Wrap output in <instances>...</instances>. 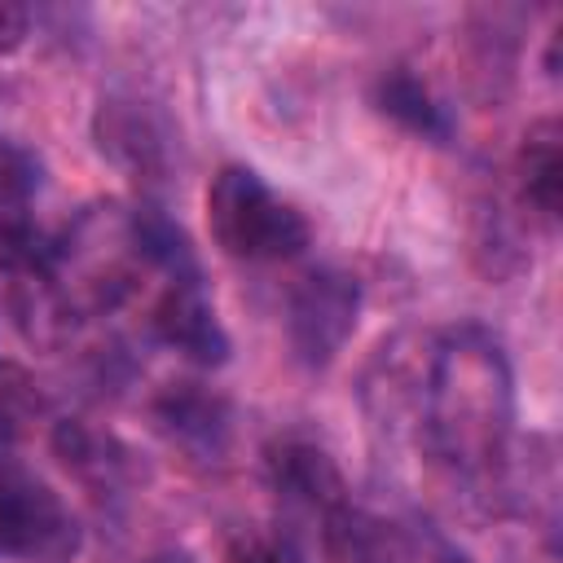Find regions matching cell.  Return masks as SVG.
Masks as SVG:
<instances>
[{"instance_id": "1", "label": "cell", "mask_w": 563, "mask_h": 563, "mask_svg": "<svg viewBox=\"0 0 563 563\" xmlns=\"http://www.w3.org/2000/svg\"><path fill=\"white\" fill-rule=\"evenodd\" d=\"M515 383L501 343L479 325H457L431 343L422 427L435 457L462 475H488L506 462Z\"/></svg>"}, {"instance_id": "2", "label": "cell", "mask_w": 563, "mask_h": 563, "mask_svg": "<svg viewBox=\"0 0 563 563\" xmlns=\"http://www.w3.org/2000/svg\"><path fill=\"white\" fill-rule=\"evenodd\" d=\"M207 224L216 246L233 260H290L312 242L303 211L277 198L264 176L242 163H229L211 176Z\"/></svg>"}, {"instance_id": "3", "label": "cell", "mask_w": 563, "mask_h": 563, "mask_svg": "<svg viewBox=\"0 0 563 563\" xmlns=\"http://www.w3.org/2000/svg\"><path fill=\"white\" fill-rule=\"evenodd\" d=\"M75 550H79V528H75V515L62 506V497L48 484L4 462L0 466V559L70 563Z\"/></svg>"}, {"instance_id": "4", "label": "cell", "mask_w": 563, "mask_h": 563, "mask_svg": "<svg viewBox=\"0 0 563 563\" xmlns=\"http://www.w3.org/2000/svg\"><path fill=\"white\" fill-rule=\"evenodd\" d=\"M356 312H361V290L347 273L312 268L308 277H299V286L290 290V308H286V330H290L295 356L312 369L330 365L343 352V343L352 339Z\"/></svg>"}, {"instance_id": "5", "label": "cell", "mask_w": 563, "mask_h": 563, "mask_svg": "<svg viewBox=\"0 0 563 563\" xmlns=\"http://www.w3.org/2000/svg\"><path fill=\"white\" fill-rule=\"evenodd\" d=\"M321 550L325 563H444L449 550L396 519H383L374 510H361L343 501L339 510L321 515Z\"/></svg>"}, {"instance_id": "6", "label": "cell", "mask_w": 563, "mask_h": 563, "mask_svg": "<svg viewBox=\"0 0 563 563\" xmlns=\"http://www.w3.org/2000/svg\"><path fill=\"white\" fill-rule=\"evenodd\" d=\"M150 321H154V334L185 361L207 365V369L229 361V330L216 317V303L207 299L198 277H172Z\"/></svg>"}, {"instance_id": "7", "label": "cell", "mask_w": 563, "mask_h": 563, "mask_svg": "<svg viewBox=\"0 0 563 563\" xmlns=\"http://www.w3.org/2000/svg\"><path fill=\"white\" fill-rule=\"evenodd\" d=\"M264 471L277 497L303 506V510H339L347 501V484L339 462L330 457L325 444L308 440V435H277L264 449Z\"/></svg>"}, {"instance_id": "8", "label": "cell", "mask_w": 563, "mask_h": 563, "mask_svg": "<svg viewBox=\"0 0 563 563\" xmlns=\"http://www.w3.org/2000/svg\"><path fill=\"white\" fill-rule=\"evenodd\" d=\"M154 422L194 457H220L229 449V400L202 383H172L154 400Z\"/></svg>"}, {"instance_id": "9", "label": "cell", "mask_w": 563, "mask_h": 563, "mask_svg": "<svg viewBox=\"0 0 563 563\" xmlns=\"http://www.w3.org/2000/svg\"><path fill=\"white\" fill-rule=\"evenodd\" d=\"M427 369H431V347L418 361L413 347H405V339H391L378 347L374 369L365 374V405L374 409V418L396 422L400 413L422 409L427 396Z\"/></svg>"}, {"instance_id": "10", "label": "cell", "mask_w": 563, "mask_h": 563, "mask_svg": "<svg viewBox=\"0 0 563 563\" xmlns=\"http://www.w3.org/2000/svg\"><path fill=\"white\" fill-rule=\"evenodd\" d=\"M515 167H519L523 202H532L545 220H554L563 207V132H559V119L528 123Z\"/></svg>"}, {"instance_id": "11", "label": "cell", "mask_w": 563, "mask_h": 563, "mask_svg": "<svg viewBox=\"0 0 563 563\" xmlns=\"http://www.w3.org/2000/svg\"><path fill=\"white\" fill-rule=\"evenodd\" d=\"M374 106L396 119L400 128L418 132V136H431V141H444L449 136V114L444 106L435 101V92L427 88V79H418L409 66H391L378 75L374 84Z\"/></svg>"}, {"instance_id": "12", "label": "cell", "mask_w": 563, "mask_h": 563, "mask_svg": "<svg viewBox=\"0 0 563 563\" xmlns=\"http://www.w3.org/2000/svg\"><path fill=\"white\" fill-rule=\"evenodd\" d=\"M35 189H40V163L22 145H0V246L9 255L31 251Z\"/></svg>"}, {"instance_id": "13", "label": "cell", "mask_w": 563, "mask_h": 563, "mask_svg": "<svg viewBox=\"0 0 563 563\" xmlns=\"http://www.w3.org/2000/svg\"><path fill=\"white\" fill-rule=\"evenodd\" d=\"M53 449L66 462V471H75V475H84L92 484H114L119 471L128 466V453L110 435H101V431H92L84 422H62L57 435H53Z\"/></svg>"}, {"instance_id": "14", "label": "cell", "mask_w": 563, "mask_h": 563, "mask_svg": "<svg viewBox=\"0 0 563 563\" xmlns=\"http://www.w3.org/2000/svg\"><path fill=\"white\" fill-rule=\"evenodd\" d=\"M97 136H101V150H110L114 158L141 167L158 154V141L145 123V114L136 106H119V101H101V114H97Z\"/></svg>"}, {"instance_id": "15", "label": "cell", "mask_w": 563, "mask_h": 563, "mask_svg": "<svg viewBox=\"0 0 563 563\" xmlns=\"http://www.w3.org/2000/svg\"><path fill=\"white\" fill-rule=\"evenodd\" d=\"M229 563H303L286 537L273 532H238L229 541Z\"/></svg>"}, {"instance_id": "16", "label": "cell", "mask_w": 563, "mask_h": 563, "mask_svg": "<svg viewBox=\"0 0 563 563\" xmlns=\"http://www.w3.org/2000/svg\"><path fill=\"white\" fill-rule=\"evenodd\" d=\"M31 35V13L13 0H0V57L4 53H18Z\"/></svg>"}, {"instance_id": "17", "label": "cell", "mask_w": 563, "mask_h": 563, "mask_svg": "<svg viewBox=\"0 0 563 563\" xmlns=\"http://www.w3.org/2000/svg\"><path fill=\"white\" fill-rule=\"evenodd\" d=\"M13 440H18V422H13V409L0 400V466H4L9 453H13Z\"/></svg>"}, {"instance_id": "18", "label": "cell", "mask_w": 563, "mask_h": 563, "mask_svg": "<svg viewBox=\"0 0 563 563\" xmlns=\"http://www.w3.org/2000/svg\"><path fill=\"white\" fill-rule=\"evenodd\" d=\"M150 563H194L189 554H180V550H163V554H154Z\"/></svg>"}, {"instance_id": "19", "label": "cell", "mask_w": 563, "mask_h": 563, "mask_svg": "<svg viewBox=\"0 0 563 563\" xmlns=\"http://www.w3.org/2000/svg\"><path fill=\"white\" fill-rule=\"evenodd\" d=\"M444 563H462V559H453V554H449V559H444Z\"/></svg>"}]
</instances>
